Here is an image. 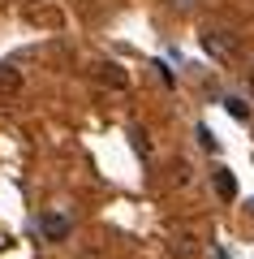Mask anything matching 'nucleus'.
<instances>
[{
    "label": "nucleus",
    "mask_w": 254,
    "mask_h": 259,
    "mask_svg": "<svg viewBox=\"0 0 254 259\" xmlns=\"http://www.w3.org/2000/svg\"><path fill=\"white\" fill-rule=\"evenodd\" d=\"M95 78H99V82H108V87H117V91H125V87H129V74L121 69V65H112V61L95 65Z\"/></svg>",
    "instance_id": "7ed1b4c3"
},
{
    "label": "nucleus",
    "mask_w": 254,
    "mask_h": 259,
    "mask_svg": "<svg viewBox=\"0 0 254 259\" xmlns=\"http://www.w3.org/2000/svg\"><path fill=\"white\" fill-rule=\"evenodd\" d=\"M202 48H207L211 56H216V61H228V56H233V39L224 35V30H202Z\"/></svg>",
    "instance_id": "f03ea898"
},
{
    "label": "nucleus",
    "mask_w": 254,
    "mask_h": 259,
    "mask_svg": "<svg viewBox=\"0 0 254 259\" xmlns=\"http://www.w3.org/2000/svg\"><path fill=\"white\" fill-rule=\"evenodd\" d=\"M173 246L181 250V255H190V250H194V242H190V233H181V242H173Z\"/></svg>",
    "instance_id": "1a4fd4ad"
},
{
    "label": "nucleus",
    "mask_w": 254,
    "mask_h": 259,
    "mask_svg": "<svg viewBox=\"0 0 254 259\" xmlns=\"http://www.w3.org/2000/svg\"><path fill=\"white\" fill-rule=\"evenodd\" d=\"M18 91H22V69L18 65H0V100H9Z\"/></svg>",
    "instance_id": "20e7f679"
},
{
    "label": "nucleus",
    "mask_w": 254,
    "mask_h": 259,
    "mask_svg": "<svg viewBox=\"0 0 254 259\" xmlns=\"http://www.w3.org/2000/svg\"><path fill=\"white\" fill-rule=\"evenodd\" d=\"M216 194L224 199V203H233V199H237V177L228 173V168H216Z\"/></svg>",
    "instance_id": "39448f33"
},
{
    "label": "nucleus",
    "mask_w": 254,
    "mask_h": 259,
    "mask_svg": "<svg viewBox=\"0 0 254 259\" xmlns=\"http://www.w3.org/2000/svg\"><path fill=\"white\" fill-rule=\"evenodd\" d=\"M245 212H250V216H254V194H250V199H245Z\"/></svg>",
    "instance_id": "9d476101"
},
{
    "label": "nucleus",
    "mask_w": 254,
    "mask_h": 259,
    "mask_svg": "<svg viewBox=\"0 0 254 259\" xmlns=\"http://www.w3.org/2000/svg\"><path fill=\"white\" fill-rule=\"evenodd\" d=\"M198 139H202V147H207V151H216V147H220V143L211 139V130H207V125H198Z\"/></svg>",
    "instance_id": "0eeeda50"
},
{
    "label": "nucleus",
    "mask_w": 254,
    "mask_h": 259,
    "mask_svg": "<svg viewBox=\"0 0 254 259\" xmlns=\"http://www.w3.org/2000/svg\"><path fill=\"white\" fill-rule=\"evenodd\" d=\"M134 147L142 151V156H146V151H151V143H146V134H142V130H134Z\"/></svg>",
    "instance_id": "6e6552de"
},
{
    "label": "nucleus",
    "mask_w": 254,
    "mask_h": 259,
    "mask_svg": "<svg viewBox=\"0 0 254 259\" xmlns=\"http://www.w3.org/2000/svg\"><path fill=\"white\" fill-rule=\"evenodd\" d=\"M39 233H43L47 242H65L73 233V221L61 216V212H43V216H39Z\"/></svg>",
    "instance_id": "f257e3e1"
},
{
    "label": "nucleus",
    "mask_w": 254,
    "mask_h": 259,
    "mask_svg": "<svg viewBox=\"0 0 254 259\" xmlns=\"http://www.w3.org/2000/svg\"><path fill=\"white\" fill-rule=\"evenodd\" d=\"M224 108H228V112H233V117H237V121H250V108H245V104H241V100H237V95H228V100H224Z\"/></svg>",
    "instance_id": "423d86ee"
},
{
    "label": "nucleus",
    "mask_w": 254,
    "mask_h": 259,
    "mask_svg": "<svg viewBox=\"0 0 254 259\" xmlns=\"http://www.w3.org/2000/svg\"><path fill=\"white\" fill-rule=\"evenodd\" d=\"M250 95H254V69H250Z\"/></svg>",
    "instance_id": "9b49d317"
}]
</instances>
